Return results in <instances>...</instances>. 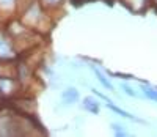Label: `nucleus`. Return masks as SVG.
I'll return each mask as SVG.
<instances>
[{
    "mask_svg": "<svg viewBox=\"0 0 157 137\" xmlns=\"http://www.w3.org/2000/svg\"><path fill=\"white\" fill-rule=\"evenodd\" d=\"M123 88L126 90V93H127V95H130V96H135V93H134L132 90H130V88H129L127 85H123Z\"/></svg>",
    "mask_w": 157,
    "mask_h": 137,
    "instance_id": "6",
    "label": "nucleus"
},
{
    "mask_svg": "<svg viewBox=\"0 0 157 137\" xmlns=\"http://www.w3.org/2000/svg\"><path fill=\"white\" fill-rule=\"evenodd\" d=\"M109 107L112 109V111H115L116 114H120V115H123V117H126V118H130V120H135V121H141V120H138V118H135L134 115H130V114H127V112H124L123 109H120V107H116V106H113L110 101H109Z\"/></svg>",
    "mask_w": 157,
    "mask_h": 137,
    "instance_id": "2",
    "label": "nucleus"
},
{
    "mask_svg": "<svg viewBox=\"0 0 157 137\" xmlns=\"http://www.w3.org/2000/svg\"><path fill=\"white\" fill-rule=\"evenodd\" d=\"M143 90H145V93L148 95L151 99H155V101H157V93H155V91H152V90H149V88H143Z\"/></svg>",
    "mask_w": 157,
    "mask_h": 137,
    "instance_id": "5",
    "label": "nucleus"
},
{
    "mask_svg": "<svg viewBox=\"0 0 157 137\" xmlns=\"http://www.w3.org/2000/svg\"><path fill=\"white\" fill-rule=\"evenodd\" d=\"M93 70H94V73H96V76H98V79H99V82H101V84H102L104 87H105V88L112 90V88H113V87H112V84H110V82H109L105 77H104L101 73H99V70H98V68H93Z\"/></svg>",
    "mask_w": 157,
    "mask_h": 137,
    "instance_id": "3",
    "label": "nucleus"
},
{
    "mask_svg": "<svg viewBox=\"0 0 157 137\" xmlns=\"http://www.w3.org/2000/svg\"><path fill=\"white\" fill-rule=\"evenodd\" d=\"M63 98H68V101H69V99H75V98H77V91H74V90L71 88L69 91L63 93Z\"/></svg>",
    "mask_w": 157,
    "mask_h": 137,
    "instance_id": "4",
    "label": "nucleus"
},
{
    "mask_svg": "<svg viewBox=\"0 0 157 137\" xmlns=\"http://www.w3.org/2000/svg\"><path fill=\"white\" fill-rule=\"evenodd\" d=\"M85 109L86 111H90V112H93V114H98L99 112V106H98V103L96 101H91V98H85Z\"/></svg>",
    "mask_w": 157,
    "mask_h": 137,
    "instance_id": "1",
    "label": "nucleus"
}]
</instances>
